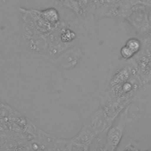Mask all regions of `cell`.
Returning a JSON list of instances; mask_svg holds the SVG:
<instances>
[{
	"label": "cell",
	"mask_w": 151,
	"mask_h": 151,
	"mask_svg": "<svg viewBox=\"0 0 151 151\" xmlns=\"http://www.w3.org/2000/svg\"><path fill=\"white\" fill-rule=\"evenodd\" d=\"M149 10L148 6L142 4H137L131 7L129 13L124 18L142 37L151 33Z\"/></svg>",
	"instance_id": "obj_1"
},
{
	"label": "cell",
	"mask_w": 151,
	"mask_h": 151,
	"mask_svg": "<svg viewBox=\"0 0 151 151\" xmlns=\"http://www.w3.org/2000/svg\"><path fill=\"white\" fill-rule=\"evenodd\" d=\"M127 111V108L123 109L107 128L104 150H117L125 129Z\"/></svg>",
	"instance_id": "obj_2"
},
{
	"label": "cell",
	"mask_w": 151,
	"mask_h": 151,
	"mask_svg": "<svg viewBox=\"0 0 151 151\" xmlns=\"http://www.w3.org/2000/svg\"><path fill=\"white\" fill-rule=\"evenodd\" d=\"M19 11L22 23L27 25L34 33L47 34L57 28L42 18L40 14V10L19 8Z\"/></svg>",
	"instance_id": "obj_3"
},
{
	"label": "cell",
	"mask_w": 151,
	"mask_h": 151,
	"mask_svg": "<svg viewBox=\"0 0 151 151\" xmlns=\"http://www.w3.org/2000/svg\"><path fill=\"white\" fill-rule=\"evenodd\" d=\"M40 14L47 22L55 27H57L61 22L60 12L55 7L40 10Z\"/></svg>",
	"instance_id": "obj_4"
},
{
	"label": "cell",
	"mask_w": 151,
	"mask_h": 151,
	"mask_svg": "<svg viewBox=\"0 0 151 151\" xmlns=\"http://www.w3.org/2000/svg\"><path fill=\"white\" fill-rule=\"evenodd\" d=\"M130 48L135 54L138 53L142 48V42L140 40L136 38H130L126 42L125 44Z\"/></svg>",
	"instance_id": "obj_5"
},
{
	"label": "cell",
	"mask_w": 151,
	"mask_h": 151,
	"mask_svg": "<svg viewBox=\"0 0 151 151\" xmlns=\"http://www.w3.org/2000/svg\"><path fill=\"white\" fill-rule=\"evenodd\" d=\"M120 55L125 60H129L132 58L135 54L127 46L124 45L120 49Z\"/></svg>",
	"instance_id": "obj_6"
},
{
	"label": "cell",
	"mask_w": 151,
	"mask_h": 151,
	"mask_svg": "<svg viewBox=\"0 0 151 151\" xmlns=\"http://www.w3.org/2000/svg\"><path fill=\"white\" fill-rule=\"evenodd\" d=\"M149 22H150V26H151V7H149Z\"/></svg>",
	"instance_id": "obj_7"
},
{
	"label": "cell",
	"mask_w": 151,
	"mask_h": 151,
	"mask_svg": "<svg viewBox=\"0 0 151 151\" xmlns=\"http://www.w3.org/2000/svg\"><path fill=\"white\" fill-rule=\"evenodd\" d=\"M57 1V4H63V3H64L65 2H66L68 0H56Z\"/></svg>",
	"instance_id": "obj_8"
}]
</instances>
